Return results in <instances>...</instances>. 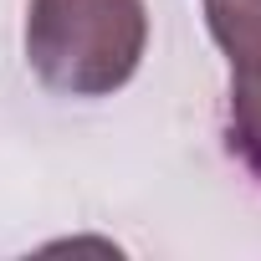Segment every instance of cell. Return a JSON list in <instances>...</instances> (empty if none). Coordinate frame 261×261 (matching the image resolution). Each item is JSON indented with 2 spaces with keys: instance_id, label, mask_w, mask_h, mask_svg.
I'll return each instance as SVG.
<instances>
[{
  "instance_id": "1",
  "label": "cell",
  "mask_w": 261,
  "mask_h": 261,
  "mask_svg": "<svg viewBox=\"0 0 261 261\" xmlns=\"http://www.w3.org/2000/svg\"><path fill=\"white\" fill-rule=\"evenodd\" d=\"M144 46V0H31L26 11V62L62 97H108L128 87Z\"/></svg>"
},
{
  "instance_id": "3",
  "label": "cell",
  "mask_w": 261,
  "mask_h": 261,
  "mask_svg": "<svg viewBox=\"0 0 261 261\" xmlns=\"http://www.w3.org/2000/svg\"><path fill=\"white\" fill-rule=\"evenodd\" d=\"M205 26L230 67H261V0H205Z\"/></svg>"
},
{
  "instance_id": "2",
  "label": "cell",
  "mask_w": 261,
  "mask_h": 261,
  "mask_svg": "<svg viewBox=\"0 0 261 261\" xmlns=\"http://www.w3.org/2000/svg\"><path fill=\"white\" fill-rule=\"evenodd\" d=\"M225 149L251 169V179H261V67H230Z\"/></svg>"
}]
</instances>
